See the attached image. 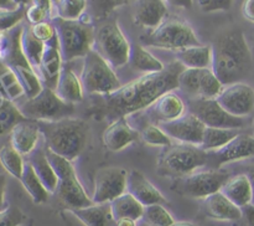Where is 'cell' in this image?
Listing matches in <instances>:
<instances>
[{
	"label": "cell",
	"mask_w": 254,
	"mask_h": 226,
	"mask_svg": "<svg viewBox=\"0 0 254 226\" xmlns=\"http://www.w3.org/2000/svg\"><path fill=\"white\" fill-rule=\"evenodd\" d=\"M178 60L170 62L161 72L144 75L116 92L98 96L88 114L93 119L113 122L122 117L150 108L159 97L179 88V77L185 70Z\"/></svg>",
	"instance_id": "1"
},
{
	"label": "cell",
	"mask_w": 254,
	"mask_h": 226,
	"mask_svg": "<svg viewBox=\"0 0 254 226\" xmlns=\"http://www.w3.org/2000/svg\"><path fill=\"white\" fill-rule=\"evenodd\" d=\"M212 46L213 74L223 86L243 82L253 69V57L241 29H230L215 39Z\"/></svg>",
	"instance_id": "2"
},
{
	"label": "cell",
	"mask_w": 254,
	"mask_h": 226,
	"mask_svg": "<svg viewBox=\"0 0 254 226\" xmlns=\"http://www.w3.org/2000/svg\"><path fill=\"white\" fill-rule=\"evenodd\" d=\"M47 149L68 160H74L84 151L89 126L83 119L64 118L56 122H37Z\"/></svg>",
	"instance_id": "3"
},
{
	"label": "cell",
	"mask_w": 254,
	"mask_h": 226,
	"mask_svg": "<svg viewBox=\"0 0 254 226\" xmlns=\"http://www.w3.org/2000/svg\"><path fill=\"white\" fill-rule=\"evenodd\" d=\"M52 25L59 39L60 52L64 62L86 57L93 50L94 27L84 20H64L52 17Z\"/></svg>",
	"instance_id": "4"
},
{
	"label": "cell",
	"mask_w": 254,
	"mask_h": 226,
	"mask_svg": "<svg viewBox=\"0 0 254 226\" xmlns=\"http://www.w3.org/2000/svg\"><path fill=\"white\" fill-rule=\"evenodd\" d=\"M207 161L208 153L200 146L171 144L161 153L156 170L164 176H188L206 165Z\"/></svg>",
	"instance_id": "5"
},
{
	"label": "cell",
	"mask_w": 254,
	"mask_h": 226,
	"mask_svg": "<svg viewBox=\"0 0 254 226\" xmlns=\"http://www.w3.org/2000/svg\"><path fill=\"white\" fill-rule=\"evenodd\" d=\"M79 79L83 91L96 96L113 93L122 87L113 67L94 50L89 51L84 57Z\"/></svg>",
	"instance_id": "6"
},
{
	"label": "cell",
	"mask_w": 254,
	"mask_h": 226,
	"mask_svg": "<svg viewBox=\"0 0 254 226\" xmlns=\"http://www.w3.org/2000/svg\"><path fill=\"white\" fill-rule=\"evenodd\" d=\"M141 42L148 46L174 51L201 45L190 24L181 19H166L150 34L141 37Z\"/></svg>",
	"instance_id": "7"
},
{
	"label": "cell",
	"mask_w": 254,
	"mask_h": 226,
	"mask_svg": "<svg viewBox=\"0 0 254 226\" xmlns=\"http://www.w3.org/2000/svg\"><path fill=\"white\" fill-rule=\"evenodd\" d=\"M17 107L27 119L35 122H56L69 118L74 112V104L62 101L49 87H44L37 96L27 98Z\"/></svg>",
	"instance_id": "8"
},
{
	"label": "cell",
	"mask_w": 254,
	"mask_h": 226,
	"mask_svg": "<svg viewBox=\"0 0 254 226\" xmlns=\"http://www.w3.org/2000/svg\"><path fill=\"white\" fill-rule=\"evenodd\" d=\"M93 50L113 69H118L129 62L131 45L116 21H107L94 31Z\"/></svg>",
	"instance_id": "9"
},
{
	"label": "cell",
	"mask_w": 254,
	"mask_h": 226,
	"mask_svg": "<svg viewBox=\"0 0 254 226\" xmlns=\"http://www.w3.org/2000/svg\"><path fill=\"white\" fill-rule=\"evenodd\" d=\"M189 112L197 117L208 128L240 129L247 126V118L228 113L217 99L191 98L189 101Z\"/></svg>",
	"instance_id": "10"
},
{
	"label": "cell",
	"mask_w": 254,
	"mask_h": 226,
	"mask_svg": "<svg viewBox=\"0 0 254 226\" xmlns=\"http://www.w3.org/2000/svg\"><path fill=\"white\" fill-rule=\"evenodd\" d=\"M128 171L123 168L109 166L99 169L94 176V189L92 201L94 204H109L127 193Z\"/></svg>",
	"instance_id": "11"
},
{
	"label": "cell",
	"mask_w": 254,
	"mask_h": 226,
	"mask_svg": "<svg viewBox=\"0 0 254 226\" xmlns=\"http://www.w3.org/2000/svg\"><path fill=\"white\" fill-rule=\"evenodd\" d=\"M230 178L231 176L227 173L216 169L195 171L184 179L181 191L190 198L205 199L221 191L222 186Z\"/></svg>",
	"instance_id": "12"
},
{
	"label": "cell",
	"mask_w": 254,
	"mask_h": 226,
	"mask_svg": "<svg viewBox=\"0 0 254 226\" xmlns=\"http://www.w3.org/2000/svg\"><path fill=\"white\" fill-rule=\"evenodd\" d=\"M216 99L232 116L247 118L254 112V88L245 82L225 86Z\"/></svg>",
	"instance_id": "13"
},
{
	"label": "cell",
	"mask_w": 254,
	"mask_h": 226,
	"mask_svg": "<svg viewBox=\"0 0 254 226\" xmlns=\"http://www.w3.org/2000/svg\"><path fill=\"white\" fill-rule=\"evenodd\" d=\"M171 139L185 144L201 146L206 126L192 113H185L180 118L158 124Z\"/></svg>",
	"instance_id": "14"
},
{
	"label": "cell",
	"mask_w": 254,
	"mask_h": 226,
	"mask_svg": "<svg viewBox=\"0 0 254 226\" xmlns=\"http://www.w3.org/2000/svg\"><path fill=\"white\" fill-rule=\"evenodd\" d=\"M254 155V136L240 133L221 149L208 153V160H212L217 166L232 161L243 160Z\"/></svg>",
	"instance_id": "15"
},
{
	"label": "cell",
	"mask_w": 254,
	"mask_h": 226,
	"mask_svg": "<svg viewBox=\"0 0 254 226\" xmlns=\"http://www.w3.org/2000/svg\"><path fill=\"white\" fill-rule=\"evenodd\" d=\"M168 2L165 0H134L133 20L135 25L150 29L160 26L168 16Z\"/></svg>",
	"instance_id": "16"
},
{
	"label": "cell",
	"mask_w": 254,
	"mask_h": 226,
	"mask_svg": "<svg viewBox=\"0 0 254 226\" xmlns=\"http://www.w3.org/2000/svg\"><path fill=\"white\" fill-rule=\"evenodd\" d=\"M127 193L133 195L143 206L165 204L166 199L158 188L139 170H130L127 176Z\"/></svg>",
	"instance_id": "17"
},
{
	"label": "cell",
	"mask_w": 254,
	"mask_h": 226,
	"mask_svg": "<svg viewBox=\"0 0 254 226\" xmlns=\"http://www.w3.org/2000/svg\"><path fill=\"white\" fill-rule=\"evenodd\" d=\"M140 133L128 123L127 117H122L111 122V124L104 129L102 139L108 151H121L138 141Z\"/></svg>",
	"instance_id": "18"
},
{
	"label": "cell",
	"mask_w": 254,
	"mask_h": 226,
	"mask_svg": "<svg viewBox=\"0 0 254 226\" xmlns=\"http://www.w3.org/2000/svg\"><path fill=\"white\" fill-rule=\"evenodd\" d=\"M56 193L59 194L60 200L68 208V210L87 208L94 204L92 198H89L84 190L79 179L77 178L76 173L60 179Z\"/></svg>",
	"instance_id": "19"
},
{
	"label": "cell",
	"mask_w": 254,
	"mask_h": 226,
	"mask_svg": "<svg viewBox=\"0 0 254 226\" xmlns=\"http://www.w3.org/2000/svg\"><path fill=\"white\" fill-rule=\"evenodd\" d=\"M62 60L61 52H60L59 39L57 35L54 39L50 40L49 42L45 44V52L42 56L41 65H40L39 74L42 77L44 83H46V87L55 89L57 84L60 74L62 70Z\"/></svg>",
	"instance_id": "20"
},
{
	"label": "cell",
	"mask_w": 254,
	"mask_h": 226,
	"mask_svg": "<svg viewBox=\"0 0 254 226\" xmlns=\"http://www.w3.org/2000/svg\"><path fill=\"white\" fill-rule=\"evenodd\" d=\"M40 127L35 121L20 122L10 132V146L21 155H29L36 149L40 139Z\"/></svg>",
	"instance_id": "21"
},
{
	"label": "cell",
	"mask_w": 254,
	"mask_h": 226,
	"mask_svg": "<svg viewBox=\"0 0 254 226\" xmlns=\"http://www.w3.org/2000/svg\"><path fill=\"white\" fill-rule=\"evenodd\" d=\"M203 209L208 218L217 221H238L243 218L242 209L228 200L221 191L203 199Z\"/></svg>",
	"instance_id": "22"
},
{
	"label": "cell",
	"mask_w": 254,
	"mask_h": 226,
	"mask_svg": "<svg viewBox=\"0 0 254 226\" xmlns=\"http://www.w3.org/2000/svg\"><path fill=\"white\" fill-rule=\"evenodd\" d=\"M150 108L153 112V118L159 124L161 122H170L180 118L185 114L186 106L183 98L173 91L159 97L158 101Z\"/></svg>",
	"instance_id": "23"
},
{
	"label": "cell",
	"mask_w": 254,
	"mask_h": 226,
	"mask_svg": "<svg viewBox=\"0 0 254 226\" xmlns=\"http://www.w3.org/2000/svg\"><path fill=\"white\" fill-rule=\"evenodd\" d=\"M221 193L238 208L243 209L252 203V185L248 174L231 176L221 189Z\"/></svg>",
	"instance_id": "24"
},
{
	"label": "cell",
	"mask_w": 254,
	"mask_h": 226,
	"mask_svg": "<svg viewBox=\"0 0 254 226\" xmlns=\"http://www.w3.org/2000/svg\"><path fill=\"white\" fill-rule=\"evenodd\" d=\"M55 92L62 101L71 104L79 103L83 99L84 94L81 79L67 66L62 67L57 84L55 87Z\"/></svg>",
	"instance_id": "25"
},
{
	"label": "cell",
	"mask_w": 254,
	"mask_h": 226,
	"mask_svg": "<svg viewBox=\"0 0 254 226\" xmlns=\"http://www.w3.org/2000/svg\"><path fill=\"white\" fill-rule=\"evenodd\" d=\"M27 161L31 164L35 173L39 176L41 183L44 184L46 190L50 194L56 193L57 186H59V178L52 169L51 164L47 160L46 153L41 149H35L31 154H29V160Z\"/></svg>",
	"instance_id": "26"
},
{
	"label": "cell",
	"mask_w": 254,
	"mask_h": 226,
	"mask_svg": "<svg viewBox=\"0 0 254 226\" xmlns=\"http://www.w3.org/2000/svg\"><path fill=\"white\" fill-rule=\"evenodd\" d=\"M176 60L186 69H211L212 66V46L200 45V46L188 47L176 51Z\"/></svg>",
	"instance_id": "27"
},
{
	"label": "cell",
	"mask_w": 254,
	"mask_h": 226,
	"mask_svg": "<svg viewBox=\"0 0 254 226\" xmlns=\"http://www.w3.org/2000/svg\"><path fill=\"white\" fill-rule=\"evenodd\" d=\"M109 208L114 221L119 219H133L139 221L141 220L144 214V206L129 193L122 194L121 196L111 201Z\"/></svg>",
	"instance_id": "28"
},
{
	"label": "cell",
	"mask_w": 254,
	"mask_h": 226,
	"mask_svg": "<svg viewBox=\"0 0 254 226\" xmlns=\"http://www.w3.org/2000/svg\"><path fill=\"white\" fill-rule=\"evenodd\" d=\"M73 214L84 226H111L112 213L109 204H93L82 209H71Z\"/></svg>",
	"instance_id": "29"
},
{
	"label": "cell",
	"mask_w": 254,
	"mask_h": 226,
	"mask_svg": "<svg viewBox=\"0 0 254 226\" xmlns=\"http://www.w3.org/2000/svg\"><path fill=\"white\" fill-rule=\"evenodd\" d=\"M20 46H21L22 55L27 64L32 67L36 72H39L40 65H41L42 56L45 52V42L40 41L34 36L30 27H22L21 36H20Z\"/></svg>",
	"instance_id": "30"
},
{
	"label": "cell",
	"mask_w": 254,
	"mask_h": 226,
	"mask_svg": "<svg viewBox=\"0 0 254 226\" xmlns=\"http://www.w3.org/2000/svg\"><path fill=\"white\" fill-rule=\"evenodd\" d=\"M129 64L131 65L135 71L143 72L144 75L156 74L161 72L165 66L160 60L150 54L145 47L140 45H133L130 50V57H129Z\"/></svg>",
	"instance_id": "31"
},
{
	"label": "cell",
	"mask_w": 254,
	"mask_h": 226,
	"mask_svg": "<svg viewBox=\"0 0 254 226\" xmlns=\"http://www.w3.org/2000/svg\"><path fill=\"white\" fill-rule=\"evenodd\" d=\"M19 180L21 181V185L24 186L26 193L29 194L30 198L32 199L35 204L46 203L50 193L46 190V188L41 183L39 176L36 175L34 168H32L29 161H25L24 171H22L21 178Z\"/></svg>",
	"instance_id": "32"
},
{
	"label": "cell",
	"mask_w": 254,
	"mask_h": 226,
	"mask_svg": "<svg viewBox=\"0 0 254 226\" xmlns=\"http://www.w3.org/2000/svg\"><path fill=\"white\" fill-rule=\"evenodd\" d=\"M10 69L16 75L17 79H19L22 88H24L25 96L27 98H32V97L37 96L41 92V89L44 88L36 71L27 62L16 64L14 66H10Z\"/></svg>",
	"instance_id": "33"
},
{
	"label": "cell",
	"mask_w": 254,
	"mask_h": 226,
	"mask_svg": "<svg viewBox=\"0 0 254 226\" xmlns=\"http://www.w3.org/2000/svg\"><path fill=\"white\" fill-rule=\"evenodd\" d=\"M240 134L238 129H225V128H208L206 127L205 134H203L201 148L207 153L215 151L230 143L235 137Z\"/></svg>",
	"instance_id": "34"
},
{
	"label": "cell",
	"mask_w": 254,
	"mask_h": 226,
	"mask_svg": "<svg viewBox=\"0 0 254 226\" xmlns=\"http://www.w3.org/2000/svg\"><path fill=\"white\" fill-rule=\"evenodd\" d=\"M24 121H27V118L21 113L17 104L10 99H5L0 106V136L10 133L17 123Z\"/></svg>",
	"instance_id": "35"
},
{
	"label": "cell",
	"mask_w": 254,
	"mask_h": 226,
	"mask_svg": "<svg viewBox=\"0 0 254 226\" xmlns=\"http://www.w3.org/2000/svg\"><path fill=\"white\" fill-rule=\"evenodd\" d=\"M133 1L134 0H87L86 16L96 20L107 19L116 9Z\"/></svg>",
	"instance_id": "36"
},
{
	"label": "cell",
	"mask_w": 254,
	"mask_h": 226,
	"mask_svg": "<svg viewBox=\"0 0 254 226\" xmlns=\"http://www.w3.org/2000/svg\"><path fill=\"white\" fill-rule=\"evenodd\" d=\"M0 164L5 169L6 173L14 178L20 179L24 171L25 161L22 155L17 151H15L11 146H4L0 149Z\"/></svg>",
	"instance_id": "37"
},
{
	"label": "cell",
	"mask_w": 254,
	"mask_h": 226,
	"mask_svg": "<svg viewBox=\"0 0 254 226\" xmlns=\"http://www.w3.org/2000/svg\"><path fill=\"white\" fill-rule=\"evenodd\" d=\"M223 84L213 74L212 69H202L200 81V93L198 98L216 99L223 89Z\"/></svg>",
	"instance_id": "38"
},
{
	"label": "cell",
	"mask_w": 254,
	"mask_h": 226,
	"mask_svg": "<svg viewBox=\"0 0 254 226\" xmlns=\"http://www.w3.org/2000/svg\"><path fill=\"white\" fill-rule=\"evenodd\" d=\"M141 220L149 226H171L175 220L173 215L161 204L144 206V214Z\"/></svg>",
	"instance_id": "39"
},
{
	"label": "cell",
	"mask_w": 254,
	"mask_h": 226,
	"mask_svg": "<svg viewBox=\"0 0 254 226\" xmlns=\"http://www.w3.org/2000/svg\"><path fill=\"white\" fill-rule=\"evenodd\" d=\"M0 88L5 93L7 99L10 101H16L20 97L24 96L25 92L22 88L21 83L17 79L16 75L10 67L6 66V69L0 72Z\"/></svg>",
	"instance_id": "40"
},
{
	"label": "cell",
	"mask_w": 254,
	"mask_h": 226,
	"mask_svg": "<svg viewBox=\"0 0 254 226\" xmlns=\"http://www.w3.org/2000/svg\"><path fill=\"white\" fill-rule=\"evenodd\" d=\"M202 69H185L179 77V89L190 98H198Z\"/></svg>",
	"instance_id": "41"
},
{
	"label": "cell",
	"mask_w": 254,
	"mask_h": 226,
	"mask_svg": "<svg viewBox=\"0 0 254 226\" xmlns=\"http://www.w3.org/2000/svg\"><path fill=\"white\" fill-rule=\"evenodd\" d=\"M56 11L57 17L64 20H79L87 11V0H61Z\"/></svg>",
	"instance_id": "42"
},
{
	"label": "cell",
	"mask_w": 254,
	"mask_h": 226,
	"mask_svg": "<svg viewBox=\"0 0 254 226\" xmlns=\"http://www.w3.org/2000/svg\"><path fill=\"white\" fill-rule=\"evenodd\" d=\"M140 137L146 144L156 147L171 146V138L158 126V124H146L140 132Z\"/></svg>",
	"instance_id": "43"
},
{
	"label": "cell",
	"mask_w": 254,
	"mask_h": 226,
	"mask_svg": "<svg viewBox=\"0 0 254 226\" xmlns=\"http://www.w3.org/2000/svg\"><path fill=\"white\" fill-rule=\"evenodd\" d=\"M27 6L19 5L14 10H0V32L15 29L20 21L26 16Z\"/></svg>",
	"instance_id": "44"
},
{
	"label": "cell",
	"mask_w": 254,
	"mask_h": 226,
	"mask_svg": "<svg viewBox=\"0 0 254 226\" xmlns=\"http://www.w3.org/2000/svg\"><path fill=\"white\" fill-rule=\"evenodd\" d=\"M45 153H46L47 160H49V163L51 164L52 169H54L55 173H56L59 180L60 179L64 178V176L69 175V174L76 173V170H74L71 160L66 159L64 156L54 153V151H49V149H46V151H45Z\"/></svg>",
	"instance_id": "45"
},
{
	"label": "cell",
	"mask_w": 254,
	"mask_h": 226,
	"mask_svg": "<svg viewBox=\"0 0 254 226\" xmlns=\"http://www.w3.org/2000/svg\"><path fill=\"white\" fill-rule=\"evenodd\" d=\"M25 215L17 206L10 205L0 209V226H21Z\"/></svg>",
	"instance_id": "46"
},
{
	"label": "cell",
	"mask_w": 254,
	"mask_h": 226,
	"mask_svg": "<svg viewBox=\"0 0 254 226\" xmlns=\"http://www.w3.org/2000/svg\"><path fill=\"white\" fill-rule=\"evenodd\" d=\"M31 31L36 39H39L40 41L45 42V44L56 36V30H55V26L52 25V22L44 21V22H40V24L32 25Z\"/></svg>",
	"instance_id": "47"
},
{
	"label": "cell",
	"mask_w": 254,
	"mask_h": 226,
	"mask_svg": "<svg viewBox=\"0 0 254 226\" xmlns=\"http://www.w3.org/2000/svg\"><path fill=\"white\" fill-rule=\"evenodd\" d=\"M197 5L203 12L227 11L232 7L233 0H197Z\"/></svg>",
	"instance_id": "48"
},
{
	"label": "cell",
	"mask_w": 254,
	"mask_h": 226,
	"mask_svg": "<svg viewBox=\"0 0 254 226\" xmlns=\"http://www.w3.org/2000/svg\"><path fill=\"white\" fill-rule=\"evenodd\" d=\"M49 17H51V15H50L46 10L42 9V7L37 6V5L35 4H31L30 6H27L26 19L29 20L30 24H40V22L46 21V19H49Z\"/></svg>",
	"instance_id": "49"
},
{
	"label": "cell",
	"mask_w": 254,
	"mask_h": 226,
	"mask_svg": "<svg viewBox=\"0 0 254 226\" xmlns=\"http://www.w3.org/2000/svg\"><path fill=\"white\" fill-rule=\"evenodd\" d=\"M241 10H242L243 17L254 24V0H243Z\"/></svg>",
	"instance_id": "50"
},
{
	"label": "cell",
	"mask_w": 254,
	"mask_h": 226,
	"mask_svg": "<svg viewBox=\"0 0 254 226\" xmlns=\"http://www.w3.org/2000/svg\"><path fill=\"white\" fill-rule=\"evenodd\" d=\"M243 218H245L246 224L248 226H254V206L253 205H247L242 209Z\"/></svg>",
	"instance_id": "51"
},
{
	"label": "cell",
	"mask_w": 254,
	"mask_h": 226,
	"mask_svg": "<svg viewBox=\"0 0 254 226\" xmlns=\"http://www.w3.org/2000/svg\"><path fill=\"white\" fill-rule=\"evenodd\" d=\"M32 4L37 5V6L42 7L44 10H46V11L51 15V19H52V9H54L55 5L52 4L51 0H32Z\"/></svg>",
	"instance_id": "52"
},
{
	"label": "cell",
	"mask_w": 254,
	"mask_h": 226,
	"mask_svg": "<svg viewBox=\"0 0 254 226\" xmlns=\"http://www.w3.org/2000/svg\"><path fill=\"white\" fill-rule=\"evenodd\" d=\"M168 4L174 5V6L183 7V9H190L192 6L193 0H165Z\"/></svg>",
	"instance_id": "53"
},
{
	"label": "cell",
	"mask_w": 254,
	"mask_h": 226,
	"mask_svg": "<svg viewBox=\"0 0 254 226\" xmlns=\"http://www.w3.org/2000/svg\"><path fill=\"white\" fill-rule=\"evenodd\" d=\"M5 189H6V178H5V175L0 174V209H2V206H4Z\"/></svg>",
	"instance_id": "54"
},
{
	"label": "cell",
	"mask_w": 254,
	"mask_h": 226,
	"mask_svg": "<svg viewBox=\"0 0 254 226\" xmlns=\"http://www.w3.org/2000/svg\"><path fill=\"white\" fill-rule=\"evenodd\" d=\"M19 5L15 4L12 0H0V10H14Z\"/></svg>",
	"instance_id": "55"
},
{
	"label": "cell",
	"mask_w": 254,
	"mask_h": 226,
	"mask_svg": "<svg viewBox=\"0 0 254 226\" xmlns=\"http://www.w3.org/2000/svg\"><path fill=\"white\" fill-rule=\"evenodd\" d=\"M117 226H138V221L133 219H119L116 221Z\"/></svg>",
	"instance_id": "56"
},
{
	"label": "cell",
	"mask_w": 254,
	"mask_h": 226,
	"mask_svg": "<svg viewBox=\"0 0 254 226\" xmlns=\"http://www.w3.org/2000/svg\"><path fill=\"white\" fill-rule=\"evenodd\" d=\"M171 226H198L196 224L190 223V221H175Z\"/></svg>",
	"instance_id": "57"
},
{
	"label": "cell",
	"mask_w": 254,
	"mask_h": 226,
	"mask_svg": "<svg viewBox=\"0 0 254 226\" xmlns=\"http://www.w3.org/2000/svg\"><path fill=\"white\" fill-rule=\"evenodd\" d=\"M248 176H250L251 185H252V203H251V205L254 206V171H252Z\"/></svg>",
	"instance_id": "58"
},
{
	"label": "cell",
	"mask_w": 254,
	"mask_h": 226,
	"mask_svg": "<svg viewBox=\"0 0 254 226\" xmlns=\"http://www.w3.org/2000/svg\"><path fill=\"white\" fill-rule=\"evenodd\" d=\"M16 5H24V6H29V4H32V0H12Z\"/></svg>",
	"instance_id": "59"
},
{
	"label": "cell",
	"mask_w": 254,
	"mask_h": 226,
	"mask_svg": "<svg viewBox=\"0 0 254 226\" xmlns=\"http://www.w3.org/2000/svg\"><path fill=\"white\" fill-rule=\"evenodd\" d=\"M5 99H7L6 96H5V93H4V92H2V89L0 88V106H1V104L4 103Z\"/></svg>",
	"instance_id": "60"
},
{
	"label": "cell",
	"mask_w": 254,
	"mask_h": 226,
	"mask_svg": "<svg viewBox=\"0 0 254 226\" xmlns=\"http://www.w3.org/2000/svg\"><path fill=\"white\" fill-rule=\"evenodd\" d=\"M138 226H149V225L146 223H144L143 220H139L138 221Z\"/></svg>",
	"instance_id": "61"
},
{
	"label": "cell",
	"mask_w": 254,
	"mask_h": 226,
	"mask_svg": "<svg viewBox=\"0 0 254 226\" xmlns=\"http://www.w3.org/2000/svg\"><path fill=\"white\" fill-rule=\"evenodd\" d=\"M51 1H52V4H54V5H55V6H56V5H57V4H59V2H60V1H61V0H51Z\"/></svg>",
	"instance_id": "62"
}]
</instances>
